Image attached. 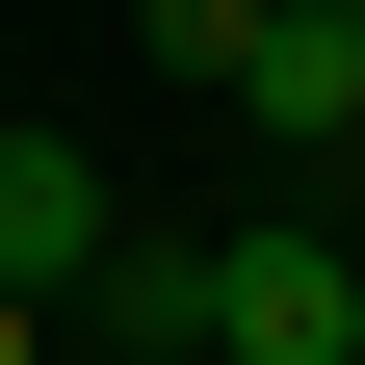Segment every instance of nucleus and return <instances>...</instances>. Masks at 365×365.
<instances>
[{"mask_svg": "<svg viewBox=\"0 0 365 365\" xmlns=\"http://www.w3.org/2000/svg\"><path fill=\"white\" fill-rule=\"evenodd\" d=\"M105 157H78V130H0V287H105Z\"/></svg>", "mask_w": 365, "mask_h": 365, "instance_id": "nucleus-2", "label": "nucleus"}, {"mask_svg": "<svg viewBox=\"0 0 365 365\" xmlns=\"http://www.w3.org/2000/svg\"><path fill=\"white\" fill-rule=\"evenodd\" d=\"M0 365H26V287H0Z\"/></svg>", "mask_w": 365, "mask_h": 365, "instance_id": "nucleus-4", "label": "nucleus"}, {"mask_svg": "<svg viewBox=\"0 0 365 365\" xmlns=\"http://www.w3.org/2000/svg\"><path fill=\"white\" fill-rule=\"evenodd\" d=\"M235 130H261V157H365V26H339V0H287V26H261Z\"/></svg>", "mask_w": 365, "mask_h": 365, "instance_id": "nucleus-3", "label": "nucleus"}, {"mask_svg": "<svg viewBox=\"0 0 365 365\" xmlns=\"http://www.w3.org/2000/svg\"><path fill=\"white\" fill-rule=\"evenodd\" d=\"M339 26H365V0H339Z\"/></svg>", "mask_w": 365, "mask_h": 365, "instance_id": "nucleus-5", "label": "nucleus"}, {"mask_svg": "<svg viewBox=\"0 0 365 365\" xmlns=\"http://www.w3.org/2000/svg\"><path fill=\"white\" fill-rule=\"evenodd\" d=\"M209 365H365V235H339V209L209 235Z\"/></svg>", "mask_w": 365, "mask_h": 365, "instance_id": "nucleus-1", "label": "nucleus"}]
</instances>
